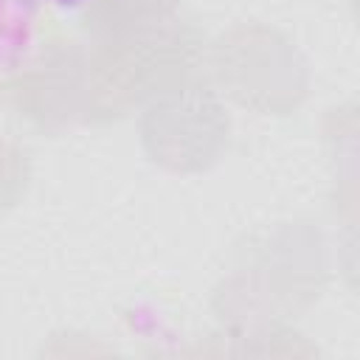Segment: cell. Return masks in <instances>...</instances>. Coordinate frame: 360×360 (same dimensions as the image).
<instances>
[{
	"instance_id": "cell-3",
	"label": "cell",
	"mask_w": 360,
	"mask_h": 360,
	"mask_svg": "<svg viewBox=\"0 0 360 360\" xmlns=\"http://www.w3.org/2000/svg\"><path fill=\"white\" fill-rule=\"evenodd\" d=\"M42 3H53V6H62V8H82L93 0H42Z\"/></svg>"
},
{
	"instance_id": "cell-2",
	"label": "cell",
	"mask_w": 360,
	"mask_h": 360,
	"mask_svg": "<svg viewBox=\"0 0 360 360\" xmlns=\"http://www.w3.org/2000/svg\"><path fill=\"white\" fill-rule=\"evenodd\" d=\"M180 0H93L84 6V28L96 39L121 37L169 22Z\"/></svg>"
},
{
	"instance_id": "cell-1",
	"label": "cell",
	"mask_w": 360,
	"mask_h": 360,
	"mask_svg": "<svg viewBox=\"0 0 360 360\" xmlns=\"http://www.w3.org/2000/svg\"><path fill=\"white\" fill-rule=\"evenodd\" d=\"M62 37L48 3L0 0V96H6Z\"/></svg>"
}]
</instances>
